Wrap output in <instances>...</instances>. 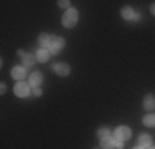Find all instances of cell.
Returning a JSON list of instances; mask_svg holds the SVG:
<instances>
[{
    "mask_svg": "<svg viewBox=\"0 0 155 149\" xmlns=\"http://www.w3.org/2000/svg\"><path fill=\"white\" fill-rule=\"evenodd\" d=\"M58 5H60L61 9H68V7H69V2H68V0H60V2H58Z\"/></svg>",
    "mask_w": 155,
    "mask_h": 149,
    "instance_id": "obj_17",
    "label": "cell"
},
{
    "mask_svg": "<svg viewBox=\"0 0 155 149\" xmlns=\"http://www.w3.org/2000/svg\"><path fill=\"white\" fill-rule=\"evenodd\" d=\"M97 136L101 137V139H107V137L110 136V131H109L107 128H101V129L97 131Z\"/></svg>",
    "mask_w": 155,
    "mask_h": 149,
    "instance_id": "obj_16",
    "label": "cell"
},
{
    "mask_svg": "<svg viewBox=\"0 0 155 149\" xmlns=\"http://www.w3.org/2000/svg\"><path fill=\"white\" fill-rule=\"evenodd\" d=\"M58 51H60V50H56L54 47H51V48H50V55H51V57H54V55H56Z\"/></svg>",
    "mask_w": 155,
    "mask_h": 149,
    "instance_id": "obj_19",
    "label": "cell"
},
{
    "mask_svg": "<svg viewBox=\"0 0 155 149\" xmlns=\"http://www.w3.org/2000/svg\"><path fill=\"white\" fill-rule=\"evenodd\" d=\"M114 147V141L107 139H101V149H112Z\"/></svg>",
    "mask_w": 155,
    "mask_h": 149,
    "instance_id": "obj_14",
    "label": "cell"
},
{
    "mask_svg": "<svg viewBox=\"0 0 155 149\" xmlns=\"http://www.w3.org/2000/svg\"><path fill=\"white\" fill-rule=\"evenodd\" d=\"M134 10L130 9V7H124L122 9V17L125 18V20H132V18H134Z\"/></svg>",
    "mask_w": 155,
    "mask_h": 149,
    "instance_id": "obj_13",
    "label": "cell"
},
{
    "mask_svg": "<svg viewBox=\"0 0 155 149\" xmlns=\"http://www.w3.org/2000/svg\"><path fill=\"white\" fill-rule=\"evenodd\" d=\"M114 147H117V149H122V141H114Z\"/></svg>",
    "mask_w": 155,
    "mask_h": 149,
    "instance_id": "obj_18",
    "label": "cell"
},
{
    "mask_svg": "<svg viewBox=\"0 0 155 149\" xmlns=\"http://www.w3.org/2000/svg\"><path fill=\"white\" fill-rule=\"evenodd\" d=\"M41 81H43V74L35 71V73L30 74V81H28V85H31L33 88H38V85L41 83Z\"/></svg>",
    "mask_w": 155,
    "mask_h": 149,
    "instance_id": "obj_5",
    "label": "cell"
},
{
    "mask_svg": "<svg viewBox=\"0 0 155 149\" xmlns=\"http://www.w3.org/2000/svg\"><path fill=\"white\" fill-rule=\"evenodd\" d=\"M38 43L41 45L43 48H51V36L50 35H46V33H41V35L38 36Z\"/></svg>",
    "mask_w": 155,
    "mask_h": 149,
    "instance_id": "obj_8",
    "label": "cell"
},
{
    "mask_svg": "<svg viewBox=\"0 0 155 149\" xmlns=\"http://www.w3.org/2000/svg\"><path fill=\"white\" fill-rule=\"evenodd\" d=\"M143 124L145 126H155V114H147L143 118Z\"/></svg>",
    "mask_w": 155,
    "mask_h": 149,
    "instance_id": "obj_15",
    "label": "cell"
},
{
    "mask_svg": "<svg viewBox=\"0 0 155 149\" xmlns=\"http://www.w3.org/2000/svg\"><path fill=\"white\" fill-rule=\"evenodd\" d=\"M53 70L56 71V74H60V76H66V74H69V71H71L69 65H66V63H56V65L53 66Z\"/></svg>",
    "mask_w": 155,
    "mask_h": 149,
    "instance_id": "obj_4",
    "label": "cell"
},
{
    "mask_svg": "<svg viewBox=\"0 0 155 149\" xmlns=\"http://www.w3.org/2000/svg\"><path fill=\"white\" fill-rule=\"evenodd\" d=\"M0 91H2V93H5V91H7V86H5V85H2V88H0Z\"/></svg>",
    "mask_w": 155,
    "mask_h": 149,
    "instance_id": "obj_21",
    "label": "cell"
},
{
    "mask_svg": "<svg viewBox=\"0 0 155 149\" xmlns=\"http://www.w3.org/2000/svg\"><path fill=\"white\" fill-rule=\"evenodd\" d=\"M51 47H54L56 50H61L64 47V40L60 38V36H51Z\"/></svg>",
    "mask_w": 155,
    "mask_h": 149,
    "instance_id": "obj_12",
    "label": "cell"
},
{
    "mask_svg": "<svg viewBox=\"0 0 155 149\" xmlns=\"http://www.w3.org/2000/svg\"><path fill=\"white\" fill-rule=\"evenodd\" d=\"M134 149H142V146H139V147H134Z\"/></svg>",
    "mask_w": 155,
    "mask_h": 149,
    "instance_id": "obj_23",
    "label": "cell"
},
{
    "mask_svg": "<svg viewBox=\"0 0 155 149\" xmlns=\"http://www.w3.org/2000/svg\"><path fill=\"white\" fill-rule=\"evenodd\" d=\"M143 108H145V109H155V98L152 95H147L145 96V99H143Z\"/></svg>",
    "mask_w": 155,
    "mask_h": 149,
    "instance_id": "obj_9",
    "label": "cell"
},
{
    "mask_svg": "<svg viewBox=\"0 0 155 149\" xmlns=\"http://www.w3.org/2000/svg\"><path fill=\"white\" fill-rule=\"evenodd\" d=\"M114 136H116L117 141L129 139V137H130V129H129L127 126H119V128L116 129V133H114Z\"/></svg>",
    "mask_w": 155,
    "mask_h": 149,
    "instance_id": "obj_2",
    "label": "cell"
},
{
    "mask_svg": "<svg viewBox=\"0 0 155 149\" xmlns=\"http://www.w3.org/2000/svg\"><path fill=\"white\" fill-rule=\"evenodd\" d=\"M33 95L40 96V95H41V89H40V88H33Z\"/></svg>",
    "mask_w": 155,
    "mask_h": 149,
    "instance_id": "obj_20",
    "label": "cell"
},
{
    "mask_svg": "<svg viewBox=\"0 0 155 149\" xmlns=\"http://www.w3.org/2000/svg\"><path fill=\"white\" fill-rule=\"evenodd\" d=\"M12 76L15 78V80H23V78L27 76V70H25L23 66H15V68L12 70Z\"/></svg>",
    "mask_w": 155,
    "mask_h": 149,
    "instance_id": "obj_6",
    "label": "cell"
},
{
    "mask_svg": "<svg viewBox=\"0 0 155 149\" xmlns=\"http://www.w3.org/2000/svg\"><path fill=\"white\" fill-rule=\"evenodd\" d=\"M48 58H50V51H46L45 48H41V50L36 51V60H38L40 63H45L48 61Z\"/></svg>",
    "mask_w": 155,
    "mask_h": 149,
    "instance_id": "obj_10",
    "label": "cell"
},
{
    "mask_svg": "<svg viewBox=\"0 0 155 149\" xmlns=\"http://www.w3.org/2000/svg\"><path fill=\"white\" fill-rule=\"evenodd\" d=\"M13 91H15L17 96H20V98H23V96H28V93H30V86H28V83H17L15 88H13Z\"/></svg>",
    "mask_w": 155,
    "mask_h": 149,
    "instance_id": "obj_3",
    "label": "cell"
},
{
    "mask_svg": "<svg viewBox=\"0 0 155 149\" xmlns=\"http://www.w3.org/2000/svg\"><path fill=\"white\" fill-rule=\"evenodd\" d=\"M150 12H152V13L155 15V3H153V5H152V7H150Z\"/></svg>",
    "mask_w": 155,
    "mask_h": 149,
    "instance_id": "obj_22",
    "label": "cell"
},
{
    "mask_svg": "<svg viewBox=\"0 0 155 149\" xmlns=\"http://www.w3.org/2000/svg\"><path fill=\"white\" fill-rule=\"evenodd\" d=\"M76 22H78V12L74 9H68V12L63 15V25L71 28L76 25Z\"/></svg>",
    "mask_w": 155,
    "mask_h": 149,
    "instance_id": "obj_1",
    "label": "cell"
},
{
    "mask_svg": "<svg viewBox=\"0 0 155 149\" xmlns=\"http://www.w3.org/2000/svg\"><path fill=\"white\" fill-rule=\"evenodd\" d=\"M150 149H155V147H150Z\"/></svg>",
    "mask_w": 155,
    "mask_h": 149,
    "instance_id": "obj_24",
    "label": "cell"
},
{
    "mask_svg": "<svg viewBox=\"0 0 155 149\" xmlns=\"http://www.w3.org/2000/svg\"><path fill=\"white\" fill-rule=\"evenodd\" d=\"M139 144H140L142 147H149L150 144H152V139H150L149 134H140V137H139Z\"/></svg>",
    "mask_w": 155,
    "mask_h": 149,
    "instance_id": "obj_11",
    "label": "cell"
},
{
    "mask_svg": "<svg viewBox=\"0 0 155 149\" xmlns=\"http://www.w3.org/2000/svg\"><path fill=\"white\" fill-rule=\"evenodd\" d=\"M18 55H20V58H21V61H23V65L25 66H31L33 63H35V57L33 55H28V53H23V51H18Z\"/></svg>",
    "mask_w": 155,
    "mask_h": 149,
    "instance_id": "obj_7",
    "label": "cell"
},
{
    "mask_svg": "<svg viewBox=\"0 0 155 149\" xmlns=\"http://www.w3.org/2000/svg\"><path fill=\"white\" fill-rule=\"evenodd\" d=\"M96 149H97V147H96Z\"/></svg>",
    "mask_w": 155,
    "mask_h": 149,
    "instance_id": "obj_25",
    "label": "cell"
}]
</instances>
